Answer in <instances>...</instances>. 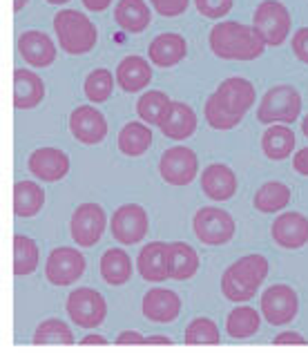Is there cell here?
Masks as SVG:
<instances>
[{
  "mask_svg": "<svg viewBox=\"0 0 308 355\" xmlns=\"http://www.w3.org/2000/svg\"><path fill=\"white\" fill-rule=\"evenodd\" d=\"M271 237L286 250L304 248L308 243V217L302 212H282L271 226Z\"/></svg>",
  "mask_w": 308,
  "mask_h": 355,
  "instance_id": "e0dca14e",
  "label": "cell"
},
{
  "mask_svg": "<svg viewBox=\"0 0 308 355\" xmlns=\"http://www.w3.org/2000/svg\"><path fill=\"white\" fill-rule=\"evenodd\" d=\"M253 25L266 40V45L280 47L286 43V38L291 36L293 18H291L289 7L280 3V0H264V3H259L255 9Z\"/></svg>",
  "mask_w": 308,
  "mask_h": 355,
  "instance_id": "8992f818",
  "label": "cell"
},
{
  "mask_svg": "<svg viewBox=\"0 0 308 355\" xmlns=\"http://www.w3.org/2000/svg\"><path fill=\"white\" fill-rule=\"evenodd\" d=\"M194 7L203 18L210 20H219L223 16L230 14L232 9V0H194Z\"/></svg>",
  "mask_w": 308,
  "mask_h": 355,
  "instance_id": "74e56055",
  "label": "cell"
},
{
  "mask_svg": "<svg viewBox=\"0 0 308 355\" xmlns=\"http://www.w3.org/2000/svg\"><path fill=\"white\" fill-rule=\"evenodd\" d=\"M188 54V43L181 34H159L148 47L150 63L157 67H174Z\"/></svg>",
  "mask_w": 308,
  "mask_h": 355,
  "instance_id": "7402d4cb",
  "label": "cell"
},
{
  "mask_svg": "<svg viewBox=\"0 0 308 355\" xmlns=\"http://www.w3.org/2000/svg\"><path fill=\"white\" fill-rule=\"evenodd\" d=\"M45 98V83L32 69L18 67L14 72V105L18 110H34Z\"/></svg>",
  "mask_w": 308,
  "mask_h": 355,
  "instance_id": "cb8c5ba5",
  "label": "cell"
},
{
  "mask_svg": "<svg viewBox=\"0 0 308 355\" xmlns=\"http://www.w3.org/2000/svg\"><path fill=\"white\" fill-rule=\"evenodd\" d=\"M192 230L197 239L205 246H223L234 237V219L230 212H225L217 206H203L197 210L192 219Z\"/></svg>",
  "mask_w": 308,
  "mask_h": 355,
  "instance_id": "52a82bcc",
  "label": "cell"
},
{
  "mask_svg": "<svg viewBox=\"0 0 308 355\" xmlns=\"http://www.w3.org/2000/svg\"><path fill=\"white\" fill-rule=\"evenodd\" d=\"M221 333L219 327L210 318H194L186 333H183V342L186 344H219Z\"/></svg>",
  "mask_w": 308,
  "mask_h": 355,
  "instance_id": "8d00e7d4",
  "label": "cell"
},
{
  "mask_svg": "<svg viewBox=\"0 0 308 355\" xmlns=\"http://www.w3.org/2000/svg\"><path fill=\"white\" fill-rule=\"evenodd\" d=\"M302 132H304V137L308 139V114H306L304 121H302Z\"/></svg>",
  "mask_w": 308,
  "mask_h": 355,
  "instance_id": "c3c4849f",
  "label": "cell"
},
{
  "mask_svg": "<svg viewBox=\"0 0 308 355\" xmlns=\"http://www.w3.org/2000/svg\"><path fill=\"white\" fill-rule=\"evenodd\" d=\"M80 3H83V7L89 9V12H105L112 5V0H80Z\"/></svg>",
  "mask_w": 308,
  "mask_h": 355,
  "instance_id": "ee69618b",
  "label": "cell"
},
{
  "mask_svg": "<svg viewBox=\"0 0 308 355\" xmlns=\"http://www.w3.org/2000/svg\"><path fill=\"white\" fill-rule=\"evenodd\" d=\"M34 344H74V333L67 327L63 320H56V318H49L43 320L36 327L34 331Z\"/></svg>",
  "mask_w": 308,
  "mask_h": 355,
  "instance_id": "e575fe53",
  "label": "cell"
},
{
  "mask_svg": "<svg viewBox=\"0 0 308 355\" xmlns=\"http://www.w3.org/2000/svg\"><path fill=\"white\" fill-rule=\"evenodd\" d=\"M146 336H141L139 331H123L117 336V344H146Z\"/></svg>",
  "mask_w": 308,
  "mask_h": 355,
  "instance_id": "b9f144b4",
  "label": "cell"
},
{
  "mask_svg": "<svg viewBox=\"0 0 308 355\" xmlns=\"http://www.w3.org/2000/svg\"><path fill=\"white\" fill-rule=\"evenodd\" d=\"M262 150L271 161H284L295 150V132L286 128V123H273L262 137Z\"/></svg>",
  "mask_w": 308,
  "mask_h": 355,
  "instance_id": "4316f807",
  "label": "cell"
},
{
  "mask_svg": "<svg viewBox=\"0 0 308 355\" xmlns=\"http://www.w3.org/2000/svg\"><path fill=\"white\" fill-rule=\"evenodd\" d=\"M137 270L146 282H166L172 272V250L166 241H150L137 257Z\"/></svg>",
  "mask_w": 308,
  "mask_h": 355,
  "instance_id": "9a60e30c",
  "label": "cell"
},
{
  "mask_svg": "<svg viewBox=\"0 0 308 355\" xmlns=\"http://www.w3.org/2000/svg\"><path fill=\"white\" fill-rule=\"evenodd\" d=\"M255 105V85L248 78L232 76L221 80V85L205 101L203 114L214 130H232L239 125L248 110Z\"/></svg>",
  "mask_w": 308,
  "mask_h": 355,
  "instance_id": "6da1fadb",
  "label": "cell"
},
{
  "mask_svg": "<svg viewBox=\"0 0 308 355\" xmlns=\"http://www.w3.org/2000/svg\"><path fill=\"white\" fill-rule=\"evenodd\" d=\"M69 132L78 144L96 146L108 137V121L101 114V110L92 105H78L69 114Z\"/></svg>",
  "mask_w": 308,
  "mask_h": 355,
  "instance_id": "5bb4252c",
  "label": "cell"
},
{
  "mask_svg": "<svg viewBox=\"0 0 308 355\" xmlns=\"http://www.w3.org/2000/svg\"><path fill=\"white\" fill-rule=\"evenodd\" d=\"M293 168H295L297 175L308 177V148H302V150H297V152H295V157H293Z\"/></svg>",
  "mask_w": 308,
  "mask_h": 355,
  "instance_id": "60d3db41",
  "label": "cell"
},
{
  "mask_svg": "<svg viewBox=\"0 0 308 355\" xmlns=\"http://www.w3.org/2000/svg\"><path fill=\"white\" fill-rule=\"evenodd\" d=\"M170 250H172V272L170 277L177 279V282H186L192 279L197 275L199 270V255L190 243L186 241H172L170 243Z\"/></svg>",
  "mask_w": 308,
  "mask_h": 355,
  "instance_id": "1f68e13d",
  "label": "cell"
},
{
  "mask_svg": "<svg viewBox=\"0 0 308 355\" xmlns=\"http://www.w3.org/2000/svg\"><path fill=\"white\" fill-rule=\"evenodd\" d=\"M197 114H194V110L183 103V101H172V105L168 110V114L163 116L161 121V135L168 137L172 141H183L194 135V130H197Z\"/></svg>",
  "mask_w": 308,
  "mask_h": 355,
  "instance_id": "603a6c76",
  "label": "cell"
},
{
  "mask_svg": "<svg viewBox=\"0 0 308 355\" xmlns=\"http://www.w3.org/2000/svg\"><path fill=\"white\" fill-rule=\"evenodd\" d=\"M18 54L32 67H49L56 60V43L45 32L27 29L18 36Z\"/></svg>",
  "mask_w": 308,
  "mask_h": 355,
  "instance_id": "d6986e66",
  "label": "cell"
},
{
  "mask_svg": "<svg viewBox=\"0 0 308 355\" xmlns=\"http://www.w3.org/2000/svg\"><path fill=\"white\" fill-rule=\"evenodd\" d=\"M291 188L282 184V181H266V184L255 192L253 197V206L257 212H264V215H275V212L284 210L291 204Z\"/></svg>",
  "mask_w": 308,
  "mask_h": 355,
  "instance_id": "83f0119b",
  "label": "cell"
},
{
  "mask_svg": "<svg viewBox=\"0 0 308 355\" xmlns=\"http://www.w3.org/2000/svg\"><path fill=\"white\" fill-rule=\"evenodd\" d=\"M27 3H29V0H14V12H20V9H23Z\"/></svg>",
  "mask_w": 308,
  "mask_h": 355,
  "instance_id": "7dc6e473",
  "label": "cell"
},
{
  "mask_svg": "<svg viewBox=\"0 0 308 355\" xmlns=\"http://www.w3.org/2000/svg\"><path fill=\"white\" fill-rule=\"evenodd\" d=\"M275 344H308L304 336H300V333H293V331H286V333H280V336H275L273 340Z\"/></svg>",
  "mask_w": 308,
  "mask_h": 355,
  "instance_id": "7bdbcfd3",
  "label": "cell"
},
{
  "mask_svg": "<svg viewBox=\"0 0 308 355\" xmlns=\"http://www.w3.org/2000/svg\"><path fill=\"white\" fill-rule=\"evenodd\" d=\"M38 246L32 237L27 235H14V275L23 277V275H32L38 268Z\"/></svg>",
  "mask_w": 308,
  "mask_h": 355,
  "instance_id": "836d02e7",
  "label": "cell"
},
{
  "mask_svg": "<svg viewBox=\"0 0 308 355\" xmlns=\"http://www.w3.org/2000/svg\"><path fill=\"white\" fill-rule=\"evenodd\" d=\"M268 259L259 252L243 255L234 263L225 268L221 277V293L228 302L241 304L257 295V288L262 286L264 279L268 277Z\"/></svg>",
  "mask_w": 308,
  "mask_h": 355,
  "instance_id": "3957f363",
  "label": "cell"
},
{
  "mask_svg": "<svg viewBox=\"0 0 308 355\" xmlns=\"http://www.w3.org/2000/svg\"><path fill=\"white\" fill-rule=\"evenodd\" d=\"M212 54L221 60H255L264 54L266 40L255 25H243L237 20H221L208 36Z\"/></svg>",
  "mask_w": 308,
  "mask_h": 355,
  "instance_id": "7a4b0ae2",
  "label": "cell"
},
{
  "mask_svg": "<svg viewBox=\"0 0 308 355\" xmlns=\"http://www.w3.org/2000/svg\"><path fill=\"white\" fill-rule=\"evenodd\" d=\"M67 315L80 329H96L108 315L105 297L94 288H74L67 297Z\"/></svg>",
  "mask_w": 308,
  "mask_h": 355,
  "instance_id": "9c48e42d",
  "label": "cell"
},
{
  "mask_svg": "<svg viewBox=\"0 0 308 355\" xmlns=\"http://www.w3.org/2000/svg\"><path fill=\"white\" fill-rule=\"evenodd\" d=\"M101 277L105 279L110 286H123L132 277V259L126 250L110 248L103 252L101 257Z\"/></svg>",
  "mask_w": 308,
  "mask_h": 355,
  "instance_id": "f546056e",
  "label": "cell"
},
{
  "mask_svg": "<svg viewBox=\"0 0 308 355\" xmlns=\"http://www.w3.org/2000/svg\"><path fill=\"white\" fill-rule=\"evenodd\" d=\"M259 304L264 320L273 327H286L300 313V297H297L295 288L286 286V284H275V286L266 288Z\"/></svg>",
  "mask_w": 308,
  "mask_h": 355,
  "instance_id": "30bf717a",
  "label": "cell"
},
{
  "mask_svg": "<svg viewBox=\"0 0 308 355\" xmlns=\"http://www.w3.org/2000/svg\"><path fill=\"white\" fill-rule=\"evenodd\" d=\"M262 318L264 315H259L257 309H253V306H237L228 313V318H225V333H228L232 340L253 338L262 327Z\"/></svg>",
  "mask_w": 308,
  "mask_h": 355,
  "instance_id": "4dcf8cb0",
  "label": "cell"
},
{
  "mask_svg": "<svg viewBox=\"0 0 308 355\" xmlns=\"http://www.w3.org/2000/svg\"><path fill=\"white\" fill-rule=\"evenodd\" d=\"M293 54L302 60V63L308 65V27H302L297 29V32L293 34Z\"/></svg>",
  "mask_w": 308,
  "mask_h": 355,
  "instance_id": "ab89813d",
  "label": "cell"
},
{
  "mask_svg": "<svg viewBox=\"0 0 308 355\" xmlns=\"http://www.w3.org/2000/svg\"><path fill=\"white\" fill-rule=\"evenodd\" d=\"M146 344H172V340L168 336H148Z\"/></svg>",
  "mask_w": 308,
  "mask_h": 355,
  "instance_id": "f6af8a7d",
  "label": "cell"
},
{
  "mask_svg": "<svg viewBox=\"0 0 308 355\" xmlns=\"http://www.w3.org/2000/svg\"><path fill=\"white\" fill-rule=\"evenodd\" d=\"M45 206V192L43 186L36 181H16L14 184V212L16 217H36Z\"/></svg>",
  "mask_w": 308,
  "mask_h": 355,
  "instance_id": "484cf974",
  "label": "cell"
},
{
  "mask_svg": "<svg viewBox=\"0 0 308 355\" xmlns=\"http://www.w3.org/2000/svg\"><path fill=\"white\" fill-rule=\"evenodd\" d=\"M199 172L197 155L186 146H172L161 155L159 175L170 186H188Z\"/></svg>",
  "mask_w": 308,
  "mask_h": 355,
  "instance_id": "4fadbf2b",
  "label": "cell"
},
{
  "mask_svg": "<svg viewBox=\"0 0 308 355\" xmlns=\"http://www.w3.org/2000/svg\"><path fill=\"white\" fill-rule=\"evenodd\" d=\"M117 85L128 94L143 92L152 83L150 60L143 56H126L117 67Z\"/></svg>",
  "mask_w": 308,
  "mask_h": 355,
  "instance_id": "44dd1931",
  "label": "cell"
},
{
  "mask_svg": "<svg viewBox=\"0 0 308 355\" xmlns=\"http://www.w3.org/2000/svg\"><path fill=\"white\" fill-rule=\"evenodd\" d=\"M302 114V96L293 85H275L264 94L257 107V121L264 125L295 123Z\"/></svg>",
  "mask_w": 308,
  "mask_h": 355,
  "instance_id": "5b68a950",
  "label": "cell"
},
{
  "mask_svg": "<svg viewBox=\"0 0 308 355\" xmlns=\"http://www.w3.org/2000/svg\"><path fill=\"white\" fill-rule=\"evenodd\" d=\"M45 3H49V5H67L69 0H45Z\"/></svg>",
  "mask_w": 308,
  "mask_h": 355,
  "instance_id": "681fc988",
  "label": "cell"
},
{
  "mask_svg": "<svg viewBox=\"0 0 308 355\" xmlns=\"http://www.w3.org/2000/svg\"><path fill=\"white\" fill-rule=\"evenodd\" d=\"M117 25L128 34H141L150 27V7L146 0H119L114 7Z\"/></svg>",
  "mask_w": 308,
  "mask_h": 355,
  "instance_id": "d4e9b609",
  "label": "cell"
},
{
  "mask_svg": "<svg viewBox=\"0 0 308 355\" xmlns=\"http://www.w3.org/2000/svg\"><path fill=\"white\" fill-rule=\"evenodd\" d=\"M170 105H172V101L168 98V94L161 92V89H154V92L141 94V98L137 101V114L141 121H146L148 125H161V121L168 114Z\"/></svg>",
  "mask_w": 308,
  "mask_h": 355,
  "instance_id": "d6a6232c",
  "label": "cell"
},
{
  "mask_svg": "<svg viewBox=\"0 0 308 355\" xmlns=\"http://www.w3.org/2000/svg\"><path fill=\"white\" fill-rule=\"evenodd\" d=\"M105 226H108L105 210H103L99 204H92V201L80 204L69 219L71 239H74L80 248L96 246L103 237V232H105Z\"/></svg>",
  "mask_w": 308,
  "mask_h": 355,
  "instance_id": "8fae6325",
  "label": "cell"
},
{
  "mask_svg": "<svg viewBox=\"0 0 308 355\" xmlns=\"http://www.w3.org/2000/svg\"><path fill=\"white\" fill-rule=\"evenodd\" d=\"M80 344H108V340L103 336H85L80 340Z\"/></svg>",
  "mask_w": 308,
  "mask_h": 355,
  "instance_id": "bcb514c9",
  "label": "cell"
},
{
  "mask_svg": "<svg viewBox=\"0 0 308 355\" xmlns=\"http://www.w3.org/2000/svg\"><path fill=\"white\" fill-rule=\"evenodd\" d=\"M114 80L117 76L105 67H99L94 72H89L85 78V96L92 101V103H105V101L112 96V89H114Z\"/></svg>",
  "mask_w": 308,
  "mask_h": 355,
  "instance_id": "d590c367",
  "label": "cell"
},
{
  "mask_svg": "<svg viewBox=\"0 0 308 355\" xmlns=\"http://www.w3.org/2000/svg\"><path fill=\"white\" fill-rule=\"evenodd\" d=\"M150 5L154 7V12L166 16V18H174L181 16L188 9L190 0H150Z\"/></svg>",
  "mask_w": 308,
  "mask_h": 355,
  "instance_id": "f35d334b",
  "label": "cell"
},
{
  "mask_svg": "<svg viewBox=\"0 0 308 355\" xmlns=\"http://www.w3.org/2000/svg\"><path fill=\"white\" fill-rule=\"evenodd\" d=\"M152 146V130L146 121H130L119 132V150L126 157H141Z\"/></svg>",
  "mask_w": 308,
  "mask_h": 355,
  "instance_id": "f1b7e54d",
  "label": "cell"
},
{
  "mask_svg": "<svg viewBox=\"0 0 308 355\" xmlns=\"http://www.w3.org/2000/svg\"><path fill=\"white\" fill-rule=\"evenodd\" d=\"M112 237L121 241L123 246H132L146 239L150 230V217L143 206L139 204H126L114 210V215L110 219Z\"/></svg>",
  "mask_w": 308,
  "mask_h": 355,
  "instance_id": "7c38bea8",
  "label": "cell"
},
{
  "mask_svg": "<svg viewBox=\"0 0 308 355\" xmlns=\"http://www.w3.org/2000/svg\"><path fill=\"white\" fill-rule=\"evenodd\" d=\"M54 34L60 49L69 56H83L99 43L96 25L76 9H60L54 16Z\"/></svg>",
  "mask_w": 308,
  "mask_h": 355,
  "instance_id": "277c9868",
  "label": "cell"
},
{
  "mask_svg": "<svg viewBox=\"0 0 308 355\" xmlns=\"http://www.w3.org/2000/svg\"><path fill=\"white\" fill-rule=\"evenodd\" d=\"M85 257L71 246H60L49 252L45 261V277L49 284L67 288L85 275Z\"/></svg>",
  "mask_w": 308,
  "mask_h": 355,
  "instance_id": "ba28073f",
  "label": "cell"
},
{
  "mask_svg": "<svg viewBox=\"0 0 308 355\" xmlns=\"http://www.w3.org/2000/svg\"><path fill=\"white\" fill-rule=\"evenodd\" d=\"M237 175L225 164H210L201 172V190L212 201H228L237 192Z\"/></svg>",
  "mask_w": 308,
  "mask_h": 355,
  "instance_id": "ffe728a7",
  "label": "cell"
},
{
  "mask_svg": "<svg viewBox=\"0 0 308 355\" xmlns=\"http://www.w3.org/2000/svg\"><path fill=\"white\" fill-rule=\"evenodd\" d=\"M29 172L43 184H56L69 172V157L58 148H38L29 155Z\"/></svg>",
  "mask_w": 308,
  "mask_h": 355,
  "instance_id": "2e32d148",
  "label": "cell"
},
{
  "mask_svg": "<svg viewBox=\"0 0 308 355\" xmlns=\"http://www.w3.org/2000/svg\"><path fill=\"white\" fill-rule=\"evenodd\" d=\"M143 318L152 324H170L181 313V297L170 288H150L143 295Z\"/></svg>",
  "mask_w": 308,
  "mask_h": 355,
  "instance_id": "ac0fdd59",
  "label": "cell"
}]
</instances>
